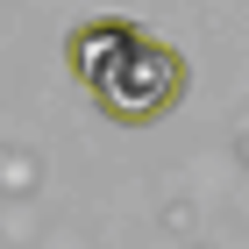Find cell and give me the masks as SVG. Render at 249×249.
Masks as SVG:
<instances>
[{
    "instance_id": "1",
    "label": "cell",
    "mask_w": 249,
    "mask_h": 249,
    "mask_svg": "<svg viewBox=\"0 0 249 249\" xmlns=\"http://www.w3.org/2000/svg\"><path fill=\"white\" fill-rule=\"evenodd\" d=\"M178 93H185V64H178L164 43L135 36L128 57L107 71V86H100V107H107L114 121H157Z\"/></svg>"
},
{
    "instance_id": "2",
    "label": "cell",
    "mask_w": 249,
    "mask_h": 249,
    "mask_svg": "<svg viewBox=\"0 0 249 249\" xmlns=\"http://www.w3.org/2000/svg\"><path fill=\"white\" fill-rule=\"evenodd\" d=\"M128 43H135V29H128V21H86V29L71 36V71L100 93V86H107V71L128 57Z\"/></svg>"
}]
</instances>
